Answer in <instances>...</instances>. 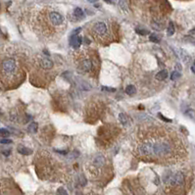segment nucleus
<instances>
[{"label": "nucleus", "mask_w": 195, "mask_h": 195, "mask_svg": "<svg viewBox=\"0 0 195 195\" xmlns=\"http://www.w3.org/2000/svg\"><path fill=\"white\" fill-rule=\"evenodd\" d=\"M91 35L100 43H107L110 40L109 33H108V27L104 22H97L93 24L91 28Z\"/></svg>", "instance_id": "f03ea898"}, {"label": "nucleus", "mask_w": 195, "mask_h": 195, "mask_svg": "<svg viewBox=\"0 0 195 195\" xmlns=\"http://www.w3.org/2000/svg\"><path fill=\"white\" fill-rule=\"evenodd\" d=\"M165 182L171 188H177V187H181V185H183L184 183V176L183 174L181 172H176L175 175L171 176L170 177H168L167 181H165Z\"/></svg>", "instance_id": "7ed1b4c3"}, {"label": "nucleus", "mask_w": 195, "mask_h": 195, "mask_svg": "<svg viewBox=\"0 0 195 195\" xmlns=\"http://www.w3.org/2000/svg\"><path fill=\"white\" fill-rule=\"evenodd\" d=\"M104 1H106L107 3H111L112 2V0H104Z\"/></svg>", "instance_id": "2f4dec72"}, {"label": "nucleus", "mask_w": 195, "mask_h": 195, "mask_svg": "<svg viewBox=\"0 0 195 195\" xmlns=\"http://www.w3.org/2000/svg\"><path fill=\"white\" fill-rule=\"evenodd\" d=\"M119 6H120L124 11H128V10H129L128 0H120V1H119Z\"/></svg>", "instance_id": "dca6fc26"}, {"label": "nucleus", "mask_w": 195, "mask_h": 195, "mask_svg": "<svg viewBox=\"0 0 195 195\" xmlns=\"http://www.w3.org/2000/svg\"><path fill=\"white\" fill-rule=\"evenodd\" d=\"M2 70L4 72V74H7V76L14 74L16 70H17V63H16V60L13 59V58L5 59V60L2 62Z\"/></svg>", "instance_id": "20e7f679"}, {"label": "nucleus", "mask_w": 195, "mask_h": 195, "mask_svg": "<svg viewBox=\"0 0 195 195\" xmlns=\"http://www.w3.org/2000/svg\"><path fill=\"white\" fill-rule=\"evenodd\" d=\"M149 39H150V41L154 42V43H158V42L160 41V38H159L158 35H157V34H155V33H152V34H150V36H149Z\"/></svg>", "instance_id": "a211bd4d"}, {"label": "nucleus", "mask_w": 195, "mask_h": 195, "mask_svg": "<svg viewBox=\"0 0 195 195\" xmlns=\"http://www.w3.org/2000/svg\"><path fill=\"white\" fill-rule=\"evenodd\" d=\"M136 33H138V34H140V35H145V34H148V32L147 31H144V29H139V28H137L136 29Z\"/></svg>", "instance_id": "412c9836"}, {"label": "nucleus", "mask_w": 195, "mask_h": 195, "mask_svg": "<svg viewBox=\"0 0 195 195\" xmlns=\"http://www.w3.org/2000/svg\"><path fill=\"white\" fill-rule=\"evenodd\" d=\"M57 195H69V194H68V192L66 191L65 188L59 187V188L57 189Z\"/></svg>", "instance_id": "aec40b11"}, {"label": "nucleus", "mask_w": 195, "mask_h": 195, "mask_svg": "<svg viewBox=\"0 0 195 195\" xmlns=\"http://www.w3.org/2000/svg\"><path fill=\"white\" fill-rule=\"evenodd\" d=\"M84 44H87V43H90V40H89L88 38H84Z\"/></svg>", "instance_id": "c85d7f7f"}, {"label": "nucleus", "mask_w": 195, "mask_h": 195, "mask_svg": "<svg viewBox=\"0 0 195 195\" xmlns=\"http://www.w3.org/2000/svg\"><path fill=\"white\" fill-rule=\"evenodd\" d=\"M179 78H181V74H179V72H177V71L172 72V76H171V79H172V80H177V79H178Z\"/></svg>", "instance_id": "6ab92c4d"}, {"label": "nucleus", "mask_w": 195, "mask_h": 195, "mask_svg": "<svg viewBox=\"0 0 195 195\" xmlns=\"http://www.w3.org/2000/svg\"><path fill=\"white\" fill-rule=\"evenodd\" d=\"M102 90H107V91H115V88H110V87H106V86H102Z\"/></svg>", "instance_id": "393cba45"}, {"label": "nucleus", "mask_w": 195, "mask_h": 195, "mask_svg": "<svg viewBox=\"0 0 195 195\" xmlns=\"http://www.w3.org/2000/svg\"><path fill=\"white\" fill-rule=\"evenodd\" d=\"M167 33L169 36H171V35H172V34L175 33V26H174V23H172V22H170V23H169V26H168V28H167Z\"/></svg>", "instance_id": "ddd939ff"}, {"label": "nucleus", "mask_w": 195, "mask_h": 195, "mask_svg": "<svg viewBox=\"0 0 195 195\" xmlns=\"http://www.w3.org/2000/svg\"><path fill=\"white\" fill-rule=\"evenodd\" d=\"M57 153H60V154H63V155H65V154H67V151H63V150H55Z\"/></svg>", "instance_id": "cd10ccee"}, {"label": "nucleus", "mask_w": 195, "mask_h": 195, "mask_svg": "<svg viewBox=\"0 0 195 195\" xmlns=\"http://www.w3.org/2000/svg\"><path fill=\"white\" fill-rule=\"evenodd\" d=\"M177 53H178L179 57L181 58V60L183 61L184 63L187 64V63H189V62H190V60H191L190 56L187 54V52H186L185 50H183V49H179Z\"/></svg>", "instance_id": "6e6552de"}, {"label": "nucleus", "mask_w": 195, "mask_h": 195, "mask_svg": "<svg viewBox=\"0 0 195 195\" xmlns=\"http://www.w3.org/2000/svg\"><path fill=\"white\" fill-rule=\"evenodd\" d=\"M18 152L22 155H31L33 154V150L29 148H27L25 146H20L18 148Z\"/></svg>", "instance_id": "9d476101"}, {"label": "nucleus", "mask_w": 195, "mask_h": 195, "mask_svg": "<svg viewBox=\"0 0 195 195\" xmlns=\"http://www.w3.org/2000/svg\"><path fill=\"white\" fill-rule=\"evenodd\" d=\"M76 195H82V193H81V192H77V194Z\"/></svg>", "instance_id": "72a5a7b5"}, {"label": "nucleus", "mask_w": 195, "mask_h": 195, "mask_svg": "<svg viewBox=\"0 0 195 195\" xmlns=\"http://www.w3.org/2000/svg\"><path fill=\"white\" fill-rule=\"evenodd\" d=\"M187 115L190 117L191 119L195 120V111H193V110H189V111L187 112Z\"/></svg>", "instance_id": "5701e85b"}, {"label": "nucleus", "mask_w": 195, "mask_h": 195, "mask_svg": "<svg viewBox=\"0 0 195 195\" xmlns=\"http://www.w3.org/2000/svg\"><path fill=\"white\" fill-rule=\"evenodd\" d=\"M135 91H136V89H135L134 85L130 84V85H128L125 87V92H126V94H129V95H133L135 93Z\"/></svg>", "instance_id": "4468645a"}, {"label": "nucleus", "mask_w": 195, "mask_h": 195, "mask_svg": "<svg viewBox=\"0 0 195 195\" xmlns=\"http://www.w3.org/2000/svg\"><path fill=\"white\" fill-rule=\"evenodd\" d=\"M38 67L43 71H46V72H49L53 69L54 67V63L53 61L48 58V57H45V56H40L38 58Z\"/></svg>", "instance_id": "39448f33"}, {"label": "nucleus", "mask_w": 195, "mask_h": 195, "mask_svg": "<svg viewBox=\"0 0 195 195\" xmlns=\"http://www.w3.org/2000/svg\"><path fill=\"white\" fill-rule=\"evenodd\" d=\"M37 129H38V125H37V123H31V125L28 126V130L29 132H36L37 131Z\"/></svg>", "instance_id": "2eb2a0df"}, {"label": "nucleus", "mask_w": 195, "mask_h": 195, "mask_svg": "<svg viewBox=\"0 0 195 195\" xmlns=\"http://www.w3.org/2000/svg\"><path fill=\"white\" fill-rule=\"evenodd\" d=\"M159 115H160V117L162 118V120H163V121L168 122V123H171V122H172V120H170V119H167V118H165V117H163L162 115H161V114H159Z\"/></svg>", "instance_id": "a878e982"}, {"label": "nucleus", "mask_w": 195, "mask_h": 195, "mask_svg": "<svg viewBox=\"0 0 195 195\" xmlns=\"http://www.w3.org/2000/svg\"><path fill=\"white\" fill-rule=\"evenodd\" d=\"M9 135H10L9 130H7L6 129H0V136H1V137L6 138V137H8Z\"/></svg>", "instance_id": "f3484780"}, {"label": "nucleus", "mask_w": 195, "mask_h": 195, "mask_svg": "<svg viewBox=\"0 0 195 195\" xmlns=\"http://www.w3.org/2000/svg\"><path fill=\"white\" fill-rule=\"evenodd\" d=\"M0 143L1 144H10V143H12V140L8 139V138H3V139L0 140Z\"/></svg>", "instance_id": "4be33fe9"}, {"label": "nucleus", "mask_w": 195, "mask_h": 195, "mask_svg": "<svg viewBox=\"0 0 195 195\" xmlns=\"http://www.w3.org/2000/svg\"><path fill=\"white\" fill-rule=\"evenodd\" d=\"M76 63L78 70L81 73L94 74L99 68V57L95 52L84 50L76 57Z\"/></svg>", "instance_id": "f257e3e1"}, {"label": "nucleus", "mask_w": 195, "mask_h": 195, "mask_svg": "<svg viewBox=\"0 0 195 195\" xmlns=\"http://www.w3.org/2000/svg\"><path fill=\"white\" fill-rule=\"evenodd\" d=\"M48 18H49L51 24L55 28L56 27H60V26H62V25L64 24V18H63V16H62L60 13L55 12V11L50 12L49 15H48Z\"/></svg>", "instance_id": "423d86ee"}, {"label": "nucleus", "mask_w": 195, "mask_h": 195, "mask_svg": "<svg viewBox=\"0 0 195 195\" xmlns=\"http://www.w3.org/2000/svg\"><path fill=\"white\" fill-rule=\"evenodd\" d=\"M87 1H89V2H96L98 0H87Z\"/></svg>", "instance_id": "473e14b6"}, {"label": "nucleus", "mask_w": 195, "mask_h": 195, "mask_svg": "<svg viewBox=\"0 0 195 195\" xmlns=\"http://www.w3.org/2000/svg\"><path fill=\"white\" fill-rule=\"evenodd\" d=\"M167 77H168V72L166 70H162V71H160L159 73H157V74H156V79L162 81V80H165V79H167Z\"/></svg>", "instance_id": "1a4fd4ad"}, {"label": "nucleus", "mask_w": 195, "mask_h": 195, "mask_svg": "<svg viewBox=\"0 0 195 195\" xmlns=\"http://www.w3.org/2000/svg\"><path fill=\"white\" fill-rule=\"evenodd\" d=\"M1 152H2V154L5 155V156H9L10 154H11V150H10V149H7V150H1Z\"/></svg>", "instance_id": "b1692460"}, {"label": "nucleus", "mask_w": 195, "mask_h": 195, "mask_svg": "<svg viewBox=\"0 0 195 195\" xmlns=\"http://www.w3.org/2000/svg\"><path fill=\"white\" fill-rule=\"evenodd\" d=\"M74 15L76 18L81 19V18H84V11H82V9H80V8H76L74 11Z\"/></svg>", "instance_id": "f8f14e48"}, {"label": "nucleus", "mask_w": 195, "mask_h": 195, "mask_svg": "<svg viewBox=\"0 0 195 195\" xmlns=\"http://www.w3.org/2000/svg\"><path fill=\"white\" fill-rule=\"evenodd\" d=\"M191 71H192V72L195 74V62H194V64L191 66Z\"/></svg>", "instance_id": "7c9ffc66"}, {"label": "nucleus", "mask_w": 195, "mask_h": 195, "mask_svg": "<svg viewBox=\"0 0 195 195\" xmlns=\"http://www.w3.org/2000/svg\"><path fill=\"white\" fill-rule=\"evenodd\" d=\"M80 31H81V28H78L77 29H74V32H73V34H78L79 33H80Z\"/></svg>", "instance_id": "bb28decb"}, {"label": "nucleus", "mask_w": 195, "mask_h": 195, "mask_svg": "<svg viewBox=\"0 0 195 195\" xmlns=\"http://www.w3.org/2000/svg\"><path fill=\"white\" fill-rule=\"evenodd\" d=\"M81 42H82L81 36H79V34H72V36L70 38L71 46H73L74 48H79V45L81 44Z\"/></svg>", "instance_id": "0eeeda50"}, {"label": "nucleus", "mask_w": 195, "mask_h": 195, "mask_svg": "<svg viewBox=\"0 0 195 195\" xmlns=\"http://www.w3.org/2000/svg\"><path fill=\"white\" fill-rule=\"evenodd\" d=\"M119 121H120V123H121L122 125H126L129 124V119H128L126 115H125L124 113H120L119 114Z\"/></svg>", "instance_id": "9b49d317"}, {"label": "nucleus", "mask_w": 195, "mask_h": 195, "mask_svg": "<svg viewBox=\"0 0 195 195\" xmlns=\"http://www.w3.org/2000/svg\"><path fill=\"white\" fill-rule=\"evenodd\" d=\"M0 113H1V112H0Z\"/></svg>", "instance_id": "f704fd0d"}, {"label": "nucleus", "mask_w": 195, "mask_h": 195, "mask_svg": "<svg viewBox=\"0 0 195 195\" xmlns=\"http://www.w3.org/2000/svg\"><path fill=\"white\" fill-rule=\"evenodd\" d=\"M176 68H177V72L181 70V65H179V64H177V65H176Z\"/></svg>", "instance_id": "c756f323"}]
</instances>
